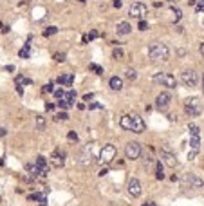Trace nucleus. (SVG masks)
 I'll return each mask as SVG.
<instances>
[{
    "mask_svg": "<svg viewBox=\"0 0 204 206\" xmlns=\"http://www.w3.org/2000/svg\"><path fill=\"white\" fill-rule=\"evenodd\" d=\"M148 56L152 62H168L170 60V49L163 42H154L148 47Z\"/></svg>",
    "mask_w": 204,
    "mask_h": 206,
    "instance_id": "1",
    "label": "nucleus"
},
{
    "mask_svg": "<svg viewBox=\"0 0 204 206\" xmlns=\"http://www.w3.org/2000/svg\"><path fill=\"white\" fill-rule=\"evenodd\" d=\"M188 130H190V148H192L188 152V159H193L200 150V128L197 125H190Z\"/></svg>",
    "mask_w": 204,
    "mask_h": 206,
    "instance_id": "2",
    "label": "nucleus"
},
{
    "mask_svg": "<svg viewBox=\"0 0 204 206\" xmlns=\"http://www.w3.org/2000/svg\"><path fill=\"white\" fill-rule=\"evenodd\" d=\"M184 112L190 118H199L202 114V101L197 96H192V98L184 100Z\"/></svg>",
    "mask_w": 204,
    "mask_h": 206,
    "instance_id": "3",
    "label": "nucleus"
},
{
    "mask_svg": "<svg viewBox=\"0 0 204 206\" xmlns=\"http://www.w3.org/2000/svg\"><path fill=\"white\" fill-rule=\"evenodd\" d=\"M152 81L154 83H159L161 87H166V89H175L177 87V80L170 73H155L152 76Z\"/></svg>",
    "mask_w": 204,
    "mask_h": 206,
    "instance_id": "4",
    "label": "nucleus"
},
{
    "mask_svg": "<svg viewBox=\"0 0 204 206\" xmlns=\"http://www.w3.org/2000/svg\"><path fill=\"white\" fill-rule=\"evenodd\" d=\"M181 81H183V85L188 87V89H195L199 85V74L193 71V69H184V71L181 73Z\"/></svg>",
    "mask_w": 204,
    "mask_h": 206,
    "instance_id": "5",
    "label": "nucleus"
},
{
    "mask_svg": "<svg viewBox=\"0 0 204 206\" xmlns=\"http://www.w3.org/2000/svg\"><path fill=\"white\" fill-rule=\"evenodd\" d=\"M114 157H116V147L112 145V143L103 145V148L99 152V163L108 165V163H112V159H114Z\"/></svg>",
    "mask_w": 204,
    "mask_h": 206,
    "instance_id": "6",
    "label": "nucleus"
},
{
    "mask_svg": "<svg viewBox=\"0 0 204 206\" xmlns=\"http://www.w3.org/2000/svg\"><path fill=\"white\" fill-rule=\"evenodd\" d=\"M181 183H183L184 188H202L204 186V181L200 177H197L195 174H184V177H183Z\"/></svg>",
    "mask_w": 204,
    "mask_h": 206,
    "instance_id": "7",
    "label": "nucleus"
},
{
    "mask_svg": "<svg viewBox=\"0 0 204 206\" xmlns=\"http://www.w3.org/2000/svg\"><path fill=\"white\" fill-rule=\"evenodd\" d=\"M146 13H148L146 6L141 4V2H134V4L128 7V16H132V18H139V20H143V18L146 16Z\"/></svg>",
    "mask_w": 204,
    "mask_h": 206,
    "instance_id": "8",
    "label": "nucleus"
},
{
    "mask_svg": "<svg viewBox=\"0 0 204 206\" xmlns=\"http://www.w3.org/2000/svg\"><path fill=\"white\" fill-rule=\"evenodd\" d=\"M125 155H126V159H139L141 157V145L137 143V141H130V143H126V147H125Z\"/></svg>",
    "mask_w": 204,
    "mask_h": 206,
    "instance_id": "9",
    "label": "nucleus"
},
{
    "mask_svg": "<svg viewBox=\"0 0 204 206\" xmlns=\"http://www.w3.org/2000/svg\"><path fill=\"white\" fill-rule=\"evenodd\" d=\"M78 163L83 166H90L94 163V154H92V147H85L80 154H78Z\"/></svg>",
    "mask_w": 204,
    "mask_h": 206,
    "instance_id": "10",
    "label": "nucleus"
},
{
    "mask_svg": "<svg viewBox=\"0 0 204 206\" xmlns=\"http://www.w3.org/2000/svg\"><path fill=\"white\" fill-rule=\"evenodd\" d=\"M161 159H163V163H165L166 166H170V168L177 166V155H175L170 148H166V147L161 148Z\"/></svg>",
    "mask_w": 204,
    "mask_h": 206,
    "instance_id": "11",
    "label": "nucleus"
},
{
    "mask_svg": "<svg viewBox=\"0 0 204 206\" xmlns=\"http://www.w3.org/2000/svg\"><path fill=\"white\" fill-rule=\"evenodd\" d=\"M172 103V94L170 92H161V94H157L155 98V107L159 108V110H166Z\"/></svg>",
    "mask_w": 204,
    "mask_h": 206,
    "instance_id": "12",
    "label": "nucleus"
},
{
    "mask_svg": "<svg viewBox=\"0 0 204 206\" xmlns=\"http://www.w3.org/2000/svg\"><path fill=\"white\" fill-rule=\"evenodd\" d=\"M130 118H132V132H135V134L145 132L146 127H145V121L139 114H130Z\"/></svg>",
    "mask_w": 204,
    "mask_h": 206,
    "instance_id": "13",
    "label": "nucleus"
},
{
    "mask_svg": "<svg viewBox=\"0 0 204 206\" xmlns=\"http://www.w3.org/2000/svg\"><path fill=\"white\" fill-rule=\"evenodd\" d=\"M128 194L132 195V197H141V194H143V186H141V183L137 181V179H130L128 181Z\"/></svg>",
    "mask_w": 204,
    "mask_h": 206,
    "instance_id": "14",
    "label": "nucleus"
},
{
    "mask_svg": "<svg viewBox=\"0 0 204 206\" xmlns=\"http://www.w3.org/2000/svg\"><path fill=\"white\" fill-rule=\"evenodd\" d=\"M116 33L119 36H126V34L132 33V26L128 24V22H119V24L116 26Z\"/></svg>",
    "mask_w": 204,
    "mask_h": 206,
    "instance_id": "15",
    "label": "nucleus"
},
{
    "mask_svg": "<svg viewBox=\"0 0 204 206\" xmlns=\"http://www.w3.org/2000/svg\"><path fill=\"white\" fill-rule=\"evenodd\" d=\"M36 166L40 168V174H42V175H47V172H49V163H47V159H45L43 155H38V157H36Z\"/></svg>",
    "mask_w": 204,
    "mask_h": 206,
    "instance_id": "16",
    "label": "nucleus"
},
{
    "mask_svg": "<svg viewBox=\"0 0 204 206\" xmlns=\"http://www.w3.org/2000/svg\"><path fill=\"white\" fill-rule=\"evenodd\" d=\"M58 83H60V85H65V87H71V85L74 83V74H72V73H67V74L58 76Z\"/></svg>",
    "mask_w": 204,
    "mask_h": 206,
    "instance_id": "17",
    "label": "nucleus"
},
{
    "mask_svg": "<svg viewBox=\"0 0 204 206\" xmlns=\"http://www.w3.org/2000/svg\"><path fill=\"white\" fill-rule=\"evenodd\" d=\"M108 85H110L112 90H121V89H123V80H121L119 76H112V78L108 80Z\"/></svg>",
    "mask_w": 204,
    "mask_h": 206,
    "instance_id": "18",
    "label": "nucleus"
},
{
    "mask_svg": "<svg viewBox=\"0 0 204 206\" xmlns=\"http://www.w3.org/2000/svg\"><path fill=\"white\" fill-rule=\"evenodd\" d=\"M119 125H121V128H125V130H132V118H130V114H126V116H123V118L119 119Z\"/></svg>",
    "mask_w": 204,
    "mask_h": 206,
    "instance_id": "19",
    "label": "nucleus"
},
{
    "mask_svg": "<svg viewBox=\"0 0 204 206\" xmlns=\"http://www.w3.org/2000/svg\"><path fill=\"white\" fill-rule=\"evenodd\" d=\"M125 78L130 80V81L137 80V71H135V69H132V67H126V69H125Z\"/></svg>",
    "mask_w": 204,
    "mask_h": 206,
    "instance_id": "20",
    "label": "nucleus"
},
{
    "mask_svg": "<svg viewBox=\"0 0 204 206\" xmlns=\"http://www.w3.org/2000/svg\"><path fill=\"white\" fill-rule=\"evenodd\" d=\"M29 49H31V43H26L24 47H22V49L18 51V56H20V58H29V54H31V51H29Z\"/></svg>",
    "mask_w": 204,
    "mask_h": 206,
    "instance_id": "21",
    "label": "nucleus"
},
{
    "mask_svg": "<svg viewBox=\"0 0 204 206\" xmlns=\"http://www.w3.org/2000/svg\"><path fill=\"white\" fill-rule=\"evenodd\" d=\"M26 170H27L29 174H33V175H42V174H40V168L36 166V163H34V165L27 163V165H26Z\"/></svg>",
    "mask_w": 204,
    "mask_h": 206,
    "instance_id": "22",
    "label": "nucleus"
},
{
    "mask_svg": "<svg viewBox=\"0 0 204 206\" xmlns=\"http://www.w3.org/2000/svg\"><path fill=\"white\" fill-rule=\"evenodd\" d=\"M112 58H114V60H123V58H125L123 49H121V47H116L114 51H112Z\"/></svg>",
    "mask_w": 204,
    "mask_h": 206,
    "instance_id": "23",
    "label": "nucleus"
},
{
    "mask_svg": "<svg viewBox=\"0 0 204 206\" xmlns=\"http://www.w3.org/2000/svg\"><path fill=\"white\" fill-rule=\"evenodd\" d=\"M76 96H78V94H76V90H69V92H65V100L69 101L71 105H74V101H76Z\"/></svg>",
    "mask_w": 204,
    "mask_h": 206,
    "instance_id": "24",
    "label": "nucleus"
},
{
    "mask_svg": "<svg viewBox=\"0 0 204 206\" xmlns=\"http://www.w3.org/2000/svg\"><path fill=\"white\" fill-rule=\"evenodd\" d=\"M56 33H58V27H54V26H49V27L43 29V36H53Z\"/></svg>",
    "mask_w": 204,
    "mask_h": 206,
    "instance_id": "25",
    "label": "nucleus"
},
{
    "mask_svg": "<svg viewBox=\"0 0 204 206\" xmlns=\"http://www.w3.org/2000/svg\"><path fill=\"white\" fill-rule=\"evenodd\" d=\"M16 83H18V85H31V83H33V80L24 78L22 74H18V76H16Z\"/></svg>",
    "mask_w": 204,
    "mask_h": 206,
    "instance_id": "26",
    "label": "nucleus"
},
{
    "mask_svg": "<svg viewBox=\"0 0 204 206\" xmlns=\"http://www.w3.org/2000/svg\"><path fill=\"white\" fill-rule=\"evenodd\" d=\"M155 177H157V179H159V181H161V179H165V170H163V165H161V163H157V170H155Z\"/></svg>",
    "mask_w": 204,
    "mask_h": 206,
    "instance_id": "27",
    "label": "nucleus"
},
{
    "mask_svg": "<svg viewBox=\"0 0 204 206\" xmlns=\"http://www.w3.org/2000/svg\"><path fill=\"white\" fill-rule=\"evenodd\" d=\"M36 127H38V130H45V119H43V116H36Z\"/></svg>",
    "mask_w": 204,
    "mask_h": 206,
    "instance_id": "28",
    "label": "nucleus"
},
{
    "mask_svg": "<svg viewBox=\"0 0 204 206\" xmlns=\"http://www.w3.org/2000/svg\"><path fill=\"white\" fill-rule=\"evenodd\" d=\"M88 69H90V71H94L96 74H103V73H105V71H103V67H99V65H96V63H90Z\"/></svg>",
    "mask_w": 204,
    "mask_h": 206,
    "instance_id": "29",
    "label": "nucleus"
},
{
    "mask_svg": "<svg viewBox=\"0 0 204 206\" xmlns=\"http://www.w3.org/2000/svg\"><path fill=\"white\" fill-rule=\"evenodd\" d=\"M54 119L56 121H67V119H69V114H67V112H60V114L54 116Z\"/></svg>",
    "mask_w": 204,
    "mask_h": 206,
    "instance_id": "30",
    "label": "nucleus"
},
{
    "mask_svg": "<svg viewBox=\"0 0 204 206\" xmlns=\"http://www.w3.org/2000/svg\"><path fill=\"white\" fill-rule=\"evenodd\" d=\"M58 107H60V108H63V110H67V108H69V107H71V103H69V101H67L65 98H61V100L58 101Z\"/></svg>",
    "mask_w": 204,
    "mask_h": 206,
    "instance_id": "31",
    "label": "nucleus"
},
{
    "mask_svg": "<svg viewBox=\"0 0 204 206\" xmlns=\"http://www.w3.org/2000/svg\"><path fill=\"white\" fill-rule=\"evenodd\" d=\"M137 29H139V31H146V29H148V24H146L145 20H139V24H137Z\"/></svg>",
    "mask_w": 204,
    "mask_h": 206,
    "instance_id": "32",
    "label": "nucleus"
},
{
    "mask_svg": "<svg viewBox=\"0 0 204 206\" xmlns=\"http://www.w3.org/2000/svg\"><path fill=\"white\" fill-rule=\"evenodd\" d=\"M54 96H56L58 100H61V98H65V90H63V89H58V90H54Z\"/></svg>",
    "mask_w": 204,
    "mask_h": 206,
    "instance_id": "33",
    "label": "nucleus"
},
{
    "mask_svg": "<svg viewBox=\"0 0 204 206\" xmlns=\"http://www.w3.org/2000/svg\"><path fill=\"white\" fill-rule=\"evenodd\" d=\"M67 137H69V141H78V134L76 132H69V134H67Z\"/></svg>",
    "mask_w": 204,
    "mask_h": 206,
    "instance_id": "34",
    "label": "nucleus"
},
{
    "mask_svg": "<svg viewBox=\"0 0 204 206\" xmlns=\"http://www.w3.org/2000/svg\"><path fill=\"white\" fill-rule=\"evenodd\" d=\"M54 60H56V62H65V53H56V54H54Z\"/></svg>",
    "mask_w": 204,
    "mask_h": 206,
    "instance_id": "35",
    "label": "nucleus"
},
{
    "mask_svg": "<svg viewBox=\"0 0 204 206\" xmlns=\"http://www.w3.org/2000/svg\"><path fill=\"white\" fill-rule=\"evenodd\" d=\"M43 195H40V194H29V201H40Z\"/></svg>",
    "mask_w": 204,
    "mask_h": 206,
    "instance_id": "36",
    "label": "nucleus"
},
{
    "mask_svg": "<svg viewBox=\"0 0 204 206\" xmlns=\"http://www.w3.org/2000/svg\"><path fill=\"white\" fill-rule=\"evenodd\" d=\"M43 92H54V87H53V83H47L43 87Z\"/></svg>",
    "mask_w": 204,
    "mask_h": 206,
    "instance_id": "37",
    "label": "nucleus"
},
{
    "mask_svg": "<svg viewBox=\"0 0 204 206\" xmlns=\"http://www.w3.org/2000/svg\"><path fill=\"white\" fill-rule=\"evenodd\" d=\"M88 108H90V110H96V108H103V105H101V103H90Z\"/></svg>",
    "mask_w": 204,
    "mask_h": 206,
    "instance_id": "38",
    "label": "nucleus"
},
{
    "mask_svg": "<svg viewBox=\"0 0 204 206\" xmlns=\"http://www.w3.org/2000/svg\"><path fill=\"white\" fill-rule=\"evenodd\" d=\"M173 11H175V22H179L181 18H183V13H181V9H177V7H175Z\"/></svg>",
    "mask_w": 204,
    "mask_h": 206,
    "instance_id": "39",
    "label": "nucleus"
},
{
    "mask_svg": "<svg viewBox=\"0 0 204 206\" xmlns=\"http://www.w3.org/2000/svg\"><path fill=\"white\" fill-rule=\"evenodd\" d=\"M112 4H114V7H118V9H119V7L123 6V0H114Z\"/></svg>",
    "mask_w": 204,
    "mask_h": 206,
    "instance_id": "40",
    "label": "nucleus"
},
{
    "mask_svg": "<svg viewBox=\"0 0 204 206\" xmlns=\"http://www.w3.org/2000/svg\"><path fill=\"white\" fill-rule=\"evenodd\" d=\"M38 204H40V206H47V197H42V199L38 201Z\"/></svg>",
    "mask_w": 204,
    "mask_h": 206,
    "instance_id": "41",
    "label": "nucleus"
},
{
    "mask_svg": "<svg viewBox=\"0 0 204 206\" xmlns=\"http://www.w3.org/2000/svg\"><path fill=\"white\" fill-rule=\"evenodd\" d=\"M92 98H94V94H90V92H88V94H85V96H83V101H90Z\"/></svg>",
    "mask_w": 204,
    "mask_h": 206,
    "instance_id": "42",
    "label": "nucleus"
},
{
    "mask_svg": "<svg viewBox=\"0 0 204 206\" xmlns=\"http://www.w3.org/2000/svg\"><path fill=\"white\" fill-rule=\"evenodd\" d=\"M16 92H18L20 96H22V94H24V89H22V85H18V83H16Z\"/></svg>",
    "mask_w": 204,
    "mask_h": 206,
    "instance_id": "43",
    "label": "nucleus"
},
{
    "mask_svg": "<svg viewBox=\"0 0 204 206\" xmlns=\"http://www.w3.org/2000/svg\"><path fill=\"white\" fill-rule=\"evenodd\" d=\"M199 53H200V54H202V58H204V42L199 45Z\"/></svg>",
    "mask_w": 204,
    "mask_h": 206,
    "instance_id": "44",
    "label": "nucleus"
},
{
    "mask_svg": "<svg viewBox=\"0 0 204 206\" xmlns=\"http://www.w3.org/2000/svg\"><path fill=\"white\" fill-rule=\"evenodd\" d=\"M0 31H2V33H4V34H6V33H9V26H4V27H2V29H0Z\"/></svg>",
    "mask_w": 204,
    "mask_h": 206,
    "instance_id": "45",
    "label": "nucleus"
},
{
    "mask_svg": "<svg viewBox=\"0 0 204 206\" xmlns=\"http://www.w3.org/2000/svg\"><path fill=\"white\" fill-rule=\"evenodd\" d=\"M6 134H7V130H6V128H0V137H4Z\"/></svg>",
    "mask_w": 204,
    "mask_h": 206,
    "instance_id": "46",
    "label": "nucleus"
},
{
    "mask_svg": "<svg viewBox=\"0 0 204 206\" xmlns=\"http://www.w3.org/2000/svg\"><path fill=\"white\" fill-rule=\"evenodd\" d=\"M197 11L200 13V11H204V4H200V6H197Z\"/></svg>",
    "mask_w": 204,
    "mask_h": 206,
    "instance_id": "47",
    "label": "nucleus"
},
{
    "mask_svg": "<svg viewBox=\"0 0 204 206\" xmlns=\"http://www.w3.org/2000/svg\"><path fill=\"white\" fill-rule=\"evenodd\" d=\"M195 2L197 0H188V6H195Z\"/></svg>",
    "mask_w": 204,
    "mask_h": 206,
    "instance_id": "48",
    "label": "nucleus"
},
{
    "mask_svg": "<svg viewBox=\"0 0 204 206\" xmlns=\"http://www.w3.org/2000/svg\"><path fill=\"white\" fill-rule=\"evenodd\" d=\"M143 206H155V202H146V204H143Z\"/></svg>",
    "mask_w": 204,
    "mask_h": 206,
    "instance_id": "49",
    "label": "nucleus"
},
{
    "mask_svg": "<svg viewBox=\"0 0 204 206\" xmlns=\"http://www.w3.org/2000/svg\"><path fill=\"white\" fill-rule=\"evenodd\" d=\"M202 92H204V74H202Z\"/></svg>",
    "mask_w": 204,
    "mask_h": 206,
    "instance_id": "50",
    "label": "nucleus"
},
{
    "mask_svg": "<svg viewBox=\"0 0 204 206\" xmlns=\"http://www.w3.org/2000/svg\"><path fill=\"white\" fill-rule=\"evenodd\" d=\"M78 2H81V4H83V2H87V0H78Z\"/></svg>",
    "mask_w": 204,
    "mask_h": 206,
    "instance_id": "51",
    "label": "nucleus"
},
{
    "mask_svg": "<svg viewBox=\"0 0 204 206\" xmlns=\"http://www.w3.org/2000/svg\"><path fill=\"white\" fill-rule=\"evenodd\" d=\"M56 2H65V0H56Z\"/></svg>",
    "mask_w": 204,
    "mask_h": 206,
    "instance_id": "52",
    "label": "nucleus"
},
{
    "mask_svg": "<svg viewBox=\"0 0 204 206\" xmlns=\"http://www.w3.org/2000/svg\"><path fill=\"white\" fill-rule=\"evenodd\" d=\"M0 27H2V22H0Z\"/></svg>",
    "mask_w": 204,
    "mask_h": 206,
    "instance_id": "53",
    "label": "nucleus"
},
{
    "mask_svg": "<svg viewBox=\"0 0 204 206\" xmlns=\"http://www.w3.org/2000/svg\"><path fill=\"white\" fill-rule=\"evenodd\" d=\"M202 2H204V0H202Z\"/></svg>",
    "mask_w": 204,
    "mask_h": 206,
    "instance_id": "54",
    "label": "nucleus"
}]
</instances>
